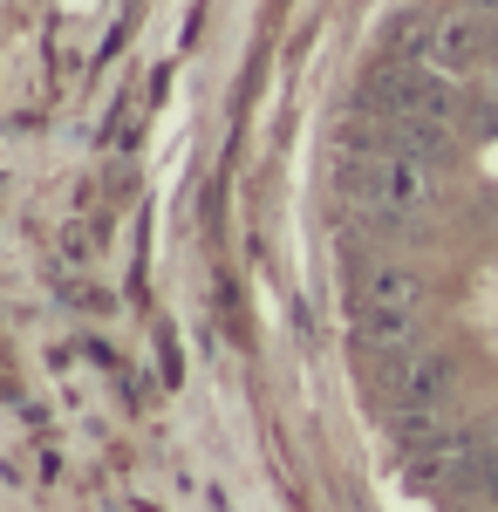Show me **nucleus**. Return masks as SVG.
<instances>
[{"label":"nucleus","mask_w":498,"mask_h":512,"mask_svg":"<svg viewBox=\"0 0 498 512\" xmlns=\"http://www.w3.org/2000/svg\"><path fill=\"white\" fill-rule=\"evenodd\" d=\"M362 308H383V315H417L423 308V280L410 267H376L362 287Z\"/></svg>","instance_id":"20e7f679"},{"label":"nucleus","mask_w":498,"mask_h":512,"mask_svg":"<svg viewBox=\"0 0 498 512\" xmlns=\"http://www.w3.org/2000/svg\"><path fill=\"white\" fill-rule=\"evenodd\" d=\"M478 7H498V0H478Z\"/></svg>","instance_id":"39448f33"},{"label":"nucleus","mask_w":498,"mask_h":512,"mask_svg":"<svg viewBox=\"0 0 498 512\" xmlns=\"http://www.w3.org/2000/svg\"><path fill=\"white\" fill-rule=\"evenodd\" d=\"M410 48H417V55H430L437 69H471V62L492 48V28H485V21L464 7V14H444V21H430V28H423Z\"/></svg>","instance_id":"7ed1b4c3"},{"label":"nucleus","mask_w":498,"mask_h":512,"mask_svg":"<svg viewBox=\"0 0 498 512\" xmlns=\"http://www.w3.org/2000/svg\"><path fill=\"white\" fill-rule=\"evenodd\" d=\"M383 390L410 410V417H423V410H444V396H451V355L437 349H396L383 355Z\"/></svg>","instance_id":"f03ea898"},{"label":"nucleus","mask_w":498,"mask_h":512,"mask_svg":"<svg viewBox=\"0 0 498 512\" xmlns=\"http://www.w3.org/2000/svg\"><path fill=\"white\" fill-rule=\"evenodd\" d=\"M348 192L362 198V212H369L383 233H410L423 212H430L437 185H430V164L403 158V151H376V158H362L348 171Z\"/></svg>","instance_id":"f257e3e1"}]
</instances>
